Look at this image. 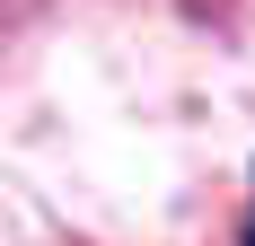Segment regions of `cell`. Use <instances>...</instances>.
Instances as JSON below:
<instances>
[{
  "mask_svg": "<svg viewBox=\"0 0 255 246\" xmlns=\"http://www.w3.org/2000/svg\"><path fill=\"white\" fill-rule=\"evenodd\" d=\"M247 246H255V211H247Z\"/></svg>",
  "mask_w": 255,
  "mask_h": 246,
  "instance_id": "6da1fadb",
  "label": "cell"
}]
</instances>
